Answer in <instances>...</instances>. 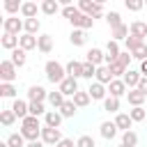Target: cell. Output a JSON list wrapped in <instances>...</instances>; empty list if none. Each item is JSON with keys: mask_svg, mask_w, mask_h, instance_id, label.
I'll return each instance as SVG.
<instances>
[{"mask_svg": "<svg viewBox=\"0 0 147 147\" xmlns=\"http://www.w3.org/2000/svg\"><path fill=\"white\" fill-rule=\"evenodd\" d=\"M85 55H87V62H90V64H94V67L106 64V53H103L101 48H96V46H94V48H90Z\"/></svg>", "mask_w": 147, "mask_h": 147, "instance_id": "cell-11", "label": "cell"}, {"mask_svg": "<svg viewBox=\"0 0 147 147\" xmlns=\"http://www.w3.org/2000/svg\"><path fill=\"white\" fill-rule=\"evenodd\" d=\"M0 147H9V145H7V142H2V145H0Z\"/></svg>", "mask_w": 147, "mask_h": 147, "instance_id": "cell-57", "label": "cell"}, {"mask_svg": "<svg viewBox=\"0 0 147 147\" xmlns=\"http://www.w3.org/2000/svg\"><path fill=\"white\" fill-rule=\"evenodd\" d=\"M76 147H96V142H94L92 136H80V138L76 140Z\"/></svg>", "mask_w": 147, "mask_h": 147, "instance_id": "cell-49", "label": "cell"}, {"mask_svg": "<svg viewBox=\"0 0 147 147\" xmlns=\"http://www.w3.org/2000/svg\"><path fill=\"white\" fill-rule=\"evenodd\" d=\"M140 74L147 78V60H145V62H140Z\"/></svg>", "mask_w": 147, "mask_h": 147, "instance_id": "cell-55", "label": "cell"}, {"mask_svg": "<svg viewBox=\"0 0 147 147\" xmlns=\"http://www.w3.org/2000/svg\"><path fill=\"white\" fill-rule=\"evenodd\" d=\"M2 30L7 32V34H21V32H25V21H21L18 16H7L5 21H2Z\"/></svg>", "mask_w": 147, "mask_h": 147, "instance_id": "cell-3", "label": "cell"}, {"mask_svg": "<svg viewBox=\"0 0 147 147\" xmlns=\"http://www.w3.org/2000/svg\"><path fill=\"white\" fill-rule=\"evenodd\" d=\"M46 113H48V110L44 108V103H37V101L30 103V115H32V117H41V115H46Z\"/></svg>", "mask_w": 147, "mask_h": 147, "instance_id": "cell-47", "label": "cell"}, {"mask_svg": "<svg viewBox=\"0 0 147 147\" xmlns=\"http://www.w3.org/2000/svg\"><path fill=\"white\" fill-rule=\"evenodd\" d=\"M37 44H39V37H32V34H21V39H18V48H23L25 53L28 51H32V48H37Z\"/></svg>", "mask_w": 147, "mask_h": 147, "instance_id": "cell-17", "label": "cell"}, {"mask_svg": "<svg viewBox=\"0 0 147 147\" xmlns=\"http://www.w3.org/2000/svg\"><path fill=\"white\" fill-rule=\"evenodd\" d=\"M25 147H44V142H41V140H37V142H28Z\"/></svg>", "mask_w": 147, "mask_h": 147, "instance_id": "cell-56", "label": "cell"}, {"mask_svg": "<svg viewBox=\"0 0 147 147\" xmlns=\"http://www.w3.org/2000/svg\"><path fill=\"white\" fill-rule=\"evenodd\" d=\"M113 122H115L117 129H122V133H124V131H131V126H133V119L129 117V113H117Z\"/></svg>", "mask_w": 147, "mask_h": 147, "instance_id": "cell-16", "label": "cell"}, {"mask_svg": "<svg viewBox=\"0 0 147 147\" xmlns=\"http://www.w3.org/2000/svg\"><path fill=\"white\" fill-rule=\"evenodd\" d=\"M106 23L110 25V30L119 28V25H122V16H119V11H108V14H106Z\"/></svg>", "mask_w": 147, "mask_h": 147, "instance_id": "cell-34", "label": "cell"}, {"mask_svg": "<svg viewBox=\"0 0 147 147\" xmlns=\"http://www.w3.org/2000/svg\"><path fill=\"white\" fill-rule=\"evenodd\" d=\"M39 28H41L39 18H25V34H32V37H37Z\"/></svg>", "mask_w": 147, "mask_h": 147, "instance_id": "cell-33", "label": "cell"}, {"mask_svg": "<svg viewBox=\"0 0 147 147\" xmlns=\"http://www.w3.org/2000/svg\"><path fill=\"white\" fill-rule=\"evenodd\" d=\"M5 142H7L9 147H25V138H23L21 133H9Z\"/></svg>", "mask_w": 147, "mask_h": 147, "instance_id": "cell-36", "label": "cell"}, {"mask_svg": "<svg viewBox=\"0 0 147 147\" xmlns=\"http://www.w3.org/2000/svg\"><path fill=\"white\" fill-rule=\"evenodd\" d=\"M131 57L145 62V60H147V44H140L138 48H133V51H131Z\"/></svg>", "mask_w": 147, "mask_h": 147, "instance_id": "cell-43", "label": "cell"}, {"mask_svg": "<svg viewBox=\"0 0 147 147\" xmlns=\"http://www.w3.org/2000/svg\"><path fill=\"white\" fill-rule=\"evenodd\" d=\"M129 32H131V37L145 41V37H147V23H145V21H133V23L129 25Z\"/></svg>", "mask_w": 147, "mask_h": 147, "instance_id": "cell-13", "label": "cell"}, {"mask_svg": "<svg viewBox=\"0 0 147 147\" xmlns=\"http://www.w3.org/2000/svg\"><path fill=\"white\" fill-rule=\"evenodd\" d=\"M9 60L14 62V67H16V69H21V67L25 64L28 55H25V51H23V48H16V51H11V57H9Z\"/></svg>", "mask_w": 147, "mask_h": 147, "instance_id": "cell-31", "label": "cell"}, {"mask_svg": "<svg viewBox=\"0 0 147 147\" xmlns=\"http://www.w3.org/2000/svg\"><path fill=\"white\" fill-rule=\"evenodd\" d=\"M11 110H14V115H16V117L23 122V119L30 115V103H28V101H23V99H14Z\"/></svg>", "mask_w": 147, "mask_h": 147, "instance_id": "cell-10", "label": "cell"}, {"mask_svg": "<svg viewBox=\"0 0 147 147\" xmlns=\"http://www.w3.org/2000/svg\"><path fill=\"white\" fill-rule=\"evenodd\" d=\"M28 99H30V103H32V101L44 103V101L48 99V92H46L41 85H30V90H28Z\"/></svg>", "mask_w": 147, "mask_h": 147, "instance_id": "cell-9", "label": "cell"}, {"mask_svg": "<svg viewBox=\"0 0 147 147\" xmlns=\"http://www.w3.org/2000/svg\"><path fill=\"white\" fill-rule=\"evenodd\" d=\"M133 57H131V53L129 51H124V53H119V57H117V62L122 64V67H129V62H131Z\"/></svg>", "mask_w": 147, "mask_h": 147, "instance_id": "cell-52", "label": "cell"}, {"mask_svg": "<svg viewBox=\"0 0 147 147\" xmlns=\"http://www.w3.org/2000/svg\"><path fill=\"white\" fill-rule=\"evenodd\" d=\"M122 145L136 147V145H138V133H136V131H124V133H122Z\"/></svg>", "mask_w": 147, "mask_h": 147, "instance_id": "cell-35", "label": "cell"}, {"mask_svg": "<svg viewBox=\"0 0 147 147\" xmlns=\"http://www.w3.org/2000/svg\"><path fill=\"white\" fill-rule=\"evenodd\" d=\"M103 110H108V113H119V99H115V96H106V101H103Z\"/></svg>", "mask_w": 147, "mask_h": 147, "instance_id": "cell-39", "label": "cell"}, {"mask_svg": "<svg viewBox=\"0 0 147 147\" xmlns=\"http://www.w3.org/2000/svg\"><path fill=\"white\" fill-rule=\"evenodd\" d=\"M39 9H41L46 16H55V14L60 11V5H57V0H44V2L39 5Z\"/></svg>", "mask_w": 147, "mask_h": 147, "instance_id": "cell-25", "label": "cell"}, {"mask_svg": "<svg viewBox=\"0 0 147 147\" xmlns=\"http://www.w3.org/2000/svg\"><path fill=\"white\" fill-rule=\"evenodd\" d=\"M76 113H78V108H76L74 101H64V106L60 108V115H62V117H74Z\"/></svg>", "mask_w": 147, "mask_h": 147, "instance_id": "cell-40", "label": "cell"}, {"mask_svg": "<svg viewBox=\"0 0 147 147\" xmlns=\"http://www.w3.org/2000/svg\"><path fill=\"white\" fill-rule=\"evenodd\" d=\"M90 99H92V96H90V92H87V90H78V92L74 94V99H71V101L76 103V108H85V106H90Z\"/></svg>", "mask_w": 147, "mask_h": 147, "instance_id": "cell-24", "label": "cell"}, {"mask_svg": "<svg viewBox=\"0 0 147 147\" xmlns=\"http://www.w3.org/2000/svg\"><path fill=\"white\" fill-rule=\"evenodd\" d=\"M78 14H80V9H78V7H74V5H64V7H62V16H64V18H69V21H71V18H76Z\"/></svg>", "mask_w": 147, "mask_h": 147, "instance_id": "cell-46", "label": "cell"}, {"mask_svg": "<svg viewBox=\"0 0 147 147\" xmlns=\"http://www.w3.org/2000/svg\"><path fill=\"white\" fill-rule=\"evenodd\" d=\"M110 80H113V74H110V69H108L106 64L96 67V83H101V85H110Z\"/></svg>", "mask_w": 147, "mask_h": 147, "instance_id": "cell-23", "label": "cell"}, {"mask_svg": "<svg viewBox=\"0 0 147 147\" xmlns=\"http://www.w3.org/2000/svg\"><path fill=\"white\" fill-rule=\"evenodd\" d=\"M69 41H71L74 46H85V41H87V34H85V30H71V34H69Z\"/></svg>", "mask_w": 147, "mask_h": 147, "instance_id": "cell-30", "label": "cell"}, {"mask_svg": "<svg viewBox=\"0 0 147 147\" xmlns=\"http://www.w3.org/2000/svg\"><path fill=\"white\" fill-rule=\"evenodd\" d=\"M140 44H145V41H140V39H136V37H131V34H129V39H126V51L131 53V51H133V48H138Z\"/></svg>", "mask_w": 147, "mask_h": 147, "instance_id": "cell-51", "label": "cell"}, {"mask_svg": "<svg viewBox=\"0 0 147 147\" xmlns=\"http://www.w3.org/2000/svg\"><path fill=\"white\" fill-rule=\"evenodd\" d=\"M99 133H101V138L113 140V138L117 136V126H115V122H103V124L99 126Z\"/></svg>", "mask_w": 147, "mask_h": 147, "instance_id": "cell-22", "label": "cell"}, {"mask_svg": "<svg viewBox=\"0 0 147 147\" xmlns=\"http://www.w3.org/2000/svg\"><path fill=\"white\" fill-rule=\"evenodd\" d=\"M0 96L14 99V96H16V87H14L11 83H0Z\"/></svg>", "mask_w": 147, "mask_h": 147, "instance_id": "cell-38", "label": "cell"}, {"mask_svg": "<svg viewBox=\"0 0 147 147\" xmlns=\"http://www.w3.org/2000/svg\"><path fill=\"white\" fill-rule=\"evenodd\" d=\"M83 78H87V80L96 78V67H94V64H90L87 60L83 62Z\"/></svg>", "mask_w": 147, "mask_h": 147, "instance_id": "cell-44", "label": "cell"}, {"mask_svg": "<svg viewBox=\"0 0 147 147\" xmlns=\"http://www.w3.org/2000/svg\"><path fill=\"white\" fill-rule=\"evenodd\" d=\"M145 5H147V2H145Z\"/></svg>", "mask_w": 147, "mask_h": 147, "instance_id": "cell-59", "label": "cell"}, {"mask_svg": "<svg viewBox=\"0 0 147 147\" xmlns=\"http://www.w3.org/2000/svg\"><path fill=\"white\" fill-rule=\"evenodd\" d=\"M62 115H60V110H48L46 115H44V122H46V126H51V129H60V124H62Z\"/></svg>", "mask_w": 147, "mask_h": 147, "instance_id": "cell-18", "label": "cell"}, {"mask_svg": "<svg viewBox=\"0 0 147 147\" xmlns=\"http://www.w3.org/2000/svg\"><path fill=\"white\" fill-rule=\"evenodd\" d=\"M140 78H142V74L140 71H136V69H126V74H124V85L129 87V90H136L138 87V83H140Z\"/></svg>", "mask_w": 147, "mask_h": 147, "instance_id": "cell-14", "label": "cell"}, {"mask_svg": "<svg viewBox=\"0 0 147 147\" xmlns=\"http://www.w3.org/2000/svg\"><path fill=\"white\" fill-rule=\"evenodd\" d=\"M78 9H80V14H87V16H92V18H101V16H103V5H101V2L80 0V2H78Z\"/></svg>", "mask_w": 147, "mask_h": 147, "instance_id": "cell-2", "label": "cell"}, {"mask_svg": "<svg viewBox=\"0 0 147 147\" xmlns=\"http://www.w3.org/2000/svg\"><path fill=\"white\" fill-rule=\"evenodd\" d=\"M64 138H62V133H60V129H51V126H46L44 124V129H41V142L44 145H57V142H62Z\"/></svg>", "mask_w": 147, "mask_h": 147, "instance_id": "cell-4", "label": "cell"}, {"mask_svg": "<svg viewBox=\"0 0 147 147\" xmlns=\"http://www.w3.org/2000/svg\"><path fill=\"white\" fill-rule=\"evenodd\" d=\"M129 117H131L133 122H142V119L147 117V110H145L142 106H138V108H131V110H129Z\"/></svg>", "mask_w": 147, "mask_h": 147, "instance_id": "cell-42", "label": "cell"}, {"mask_svg": "<svg viewBox=\"0 0 147 147\" xmlns=\"http://www.w3.org/2000/svg\"><path fill=\"white\" fill-rule=\"evenodd\" d=\"M87 92H90V96L94 99V101H106V94H108V90H106V85H101V83H90V87H87Z\"/></svg>", "mask_w": 147, "mask_h": 147, "instance_id": "cell-12", "label": "cell"}, {"mask_svg": "<svg viewBox=\"0 0 147 147\" xmlns=\"http://www.w3.org/2000/svg\"><path fill=\"white\" fill-rule=\"evenodd\" d=\"M145 94L140 92V90H129L126 92V101H129V106H133V108H138V106H142L145 103Z\"/></svg>", "mask_w": 147, "mask_h": 147, "instance_id": "cell-19", "label": "cell"}, {"mask_svg": "<svg viewBox=\"0 0 147 147\" xmlns=\"http://www.w3.org/2000/svg\"><path fill=\"white\" fill-rule=\"evenodd\" d=\"M37 2H21V14L23 18H37Z\"/></svg>", "mask_w": 147, "mask_h": 147, "instance_id": "cell-29", "label": "cell"}, {"mask_svg": "<svg viewBox=\"0 0 147 147\" xmlns=\"http://www.w3.org/2000/svg\"><path fill=\"white\" fill-rule=\"evenodd\" d=\"M21 136L28 142H37V140H41V129H23L21 126Z\"/></svg>", "mask_w": 147, "mask_h": 147, "instance_id": "cell-32", "label": "cell"}, {"mask_svg": "<svg viewBox=\"0 0 147 147\" xmlns=\"http://www.w3.org/2000/svg\"><path fill=\"white\" fill-rule=\"evenodd\" d=\"M44 71H46V78L51 83H57V85L67 78V67H62L57 60H48L46 67H44Z\"/></svg>", "mask_w": 147, "mask_h": 147, "instance_id": "cell-1", "label": "cell"}, {"mask_svg": "<svg viewBox=\"0 0 147 147\" xmlns=\"http://www.w3.org/2000/svg\"><path fill=\"white\" fill-rule=\"evenodd\" d=\"M126 92H129V87L124 85L122 78H113V80H110V85H108V94H110V96L119 99V96H124Z\"/></svg>", "mask_w": 147, "mask_h": 147, "instance_id": "cell-7", "label": "cell"}, {"mask_svg": "<svg viewBox=\"0 0 147 147\" xmlns=\"http://www.w3.org/2000/svg\"><path fill=\"white\" fill-rule=\"evenodd\" d=\"M108 69H110V74H113V78H124V74H126V67H122L117 60L113 62V64H106Z\"/></svg>", "mask_w": 147, "mask_h": 147, "instance_id": "cell-37", "label": "cell"}, {"mask_svg": "<svg viewBox=\"0 0 147 147\" xmlns=\"http://www.w3.org/2000/svg\"><path fill=\"white\" fill-rule=\"evenodd\" d=\"M0 122H2V126H11V124L16 122V115H14V110H11V108L2 110V113H0Z\"/></svg>", "mask_w": 147, "mask_h": 147, "instance_id": "cell-41", "label": "cell"}, {"mask_svg": "<svg viewBox=\"0 0 147 147\" xmlns=\"http://www.w3.org/2000/svg\"><path fill=\"white\" fill-rule=\"evenodd\" d=\"M57 90H60L64 96H71V99H74V94L78 92V80H76V78H71V76H67V78L57 85Z\"/></svg>", "mask_w": 147, "mask_h": 147, "instance_id": "cell-6", "label": "cell"}, {"mask_svg": "<svg viewBox=\"0 0 147 147\" xmlns=\"http://www.w3.org/2000/svg\"><path fill=\"white\" fill-rule=\"evenodd\" d=\"M69 23L74 25V30H90V28L94 25V18H92V16H87V14H78V16H76V18H71Z\"/></svg>", "mask_w": 147, "mask_h": 147, "instance_id": "cell-8", "label": "cell"}, {"mask_svg": "<svg viewBox=\"0 0 147 147\" xmlns=\"http://www.w3.org/2000/svg\"><path fill=\"white\" fill-rule=\"evenodd\" d=\"M55 147H76V145H74V140H71V138H64V140H62V142H57Z\"/></svg>", "mask_w": 147, "mask_h": 147, "instance_id": "cell-54", "label": "cell"}, {"mask_svg": "<svg viewBox=\"0 0 147 147\" xmlns=\"http://www.w3.org/2000/svg\"><path fill=\"white\" fill-rule=\"evenodd\" d=\"M119 147H126V145H119Z\"/></svg>", "mask_w": 147, "mask_h": 147, "instance_id": "cell-58", "label": "cell"}, {"mask_svg": "<svg viewBox=\"0 0 147 147\" xmlns=\"http://www.w3.org/2000/svg\"><path fill=\"white\" fill-rule=\"evenodd\" d=\"M64 101H67V99H64V94H62L60 90H57V92H48V103L53 106V110H60V108L64 106Z\"/></svg>", "mask_w": 147, "mask_h": 147, "instance_id": "cell-28", "label": "cell"}, {"mask_svg": "<svg viewBox=\"0 0 147 147\" xmlns=\"http://www.w3.org/2000/svg\"><path fill=\"white\" fill-rule=\"evenodd\" d=\"M37 48H39L44 55H48V53L53 51V37H51V34H39V44H37Z\"/></svg>", "mask_w": 147, "mask_h": 147, "instance_id": "cell-27", "label": "cell"}, {"mask_svg": "<svg viewBox=\"0 0 147 147\" xmlns=\"http://www.w3.org/2000/svg\"><path fill=\"white\" fill-rule=\"evenodd\" d=\"M119 53H122V51H119V44L110 39V41L106 44V64H113V62L119 57Z\"/></svg>", "mask_w": 147, "mask_h": 147, "instance_id": "cell-15", "label": "cell"}, {"mask_svg": "<svg viewBox=\"0 0 147 147\" xmlns=\"http://www.w3.org/2000/svg\"><path fill=\"white\" fill-rule=\"evenodd\" d=\"M67 76H71V78H83V62H78V60H71V62H67Z\"/></svg>", "mask_w": 147, "mask_h": 147, "instance_id": "cell-21", "label": "cell"}, {"mask_svg": "<svg viewBox=\"0 0 147 147\" xmlns=\"http://www.w3.org/2000/svg\"><path fill=\"white\" fill-rule=\"evenodd\" d=\"M136 90H140V92L147 96V78H145V76L140 78V83H138V87H136Z\"/></svg>", "mask_w": 147, "mask_h": 147, "instance_id": "cell-53", "label": "cell"}, {"mask_svg": "<svg viewBox=\"0 0 147 147\" xmlns=\"http://www.w3.org/2000/svg\"><path fill=\"white\" fill-rule=\"evenodd\" d=\"M0 80L2 83H14L16 80V67L11 60H2L0 62Z\"/></svg>", "mask_w": 147, "mask_h": 147, "instance_id": "cell-5", "label": "cell"}, {"mask_svg": "<svg viewBox=\"0 0 147 147\" xmlns=\"http://www.w3.org/2000/svg\"><path fill=\"white\" fill-rule=\"evenodd\" d=\"M124 5H126V9H129V11H140V9L145 7V2H142V0H126Z\"/></svg>", "mask_w": 147, "mask_h": 147, "instance_id": "cell-50", "label": "cell"}, {"mask_svg": "<svg viewBox=\"0 0 147 147\" xmlns=\"http://www.w3.org/2000/svg\"><path fill=\"white\" fill-rule=\"evenodd\" d=\"M21 126H23V129H44V126L39 124V117H32V115H28V117L21 122Z\"/></svg>", "mask_w": 147, "mask_h": 147, "instance_id": "cell-45", "label": "cell"}, {"mask_svg": "<svg viewBox=\"0 0 147 147\" xmlns=\"http://www.w3.org/2000/svg\"><path fill=\"white\" fill-rule=\"evenodd\" d=\"M129 34H131V32H129V25H124V23H122L119 28L110 30V39H113V41H122V39L126 41V39H129Z\"/></svg>", "mask_w": 147, "mask_h": 147, "instance_id": "cell-26", "label": "cell"}, {"mask_svg": "<svg viewBox=\"0 0 147 147\" xmlns=\"http://www.w3.org/2000/svg\"><path fill=\"white\" fill-rule=\"evenodd\" d=\"M5 11H7L9 16H14L16 11H21V5H18L16 0H5Z\"/></svg>", "mask_w": 147, "mask_h": 147, "instance_id": "cell-48", "label": "cell"}, {"mask_svg": "<svg viewBox=\"0 0 147 147\" xmlns=\"http://www.w3.org/2000/svg\"><path fill=\"white\" fill-rule=\"evenodd\" d=\"M18 39H21V37H16V34H7V32H2L0 44H2L5 51H16V48H18Z\"/></svg>", "mask_w": 147, "mask_h": 147, "instance_id": "cell-20", "label": "cell"}]
</instances>
